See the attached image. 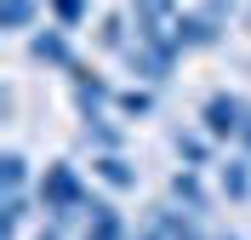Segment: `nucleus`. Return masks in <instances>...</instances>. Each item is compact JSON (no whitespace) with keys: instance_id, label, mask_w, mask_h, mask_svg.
<instances>
[{"instance_id":"obj_1","label":"nucleus","mask_w":251,"mask_h":240,"mask_svg":"<svg viewBox=\"0 0 251 240\" xmlns=\"http://www.w3.org/2000/svg\"><path fill=\"white\" fill-rule=\"evenodd\" d=\"M40 206H46L51 217L92 212V200H86V189H80V172L69 166V160H57V166H46V172H40Z\"/></svg>"},{"instance_id":"obj_2","label":"nucleus","mask_w":251,"mask_h":240,"mask_svg":"<svg viewBox=\"0 0 251 240\" xmlns=\"http://www.w3.org/2000/svg\"><path fill=\"white\" fill-rule=\"evenodd\" d=\"M246 132V103L240 97H211L205 103V137H240Z\"/></svg>"},{"instance_id":"obj_3","label":"nucleus","mask_w":251,"mask_h":240,"mask_svg":"<svg viewBox=\"0 0 251 240\" xmlns=\"http://www.w3.org/2000/svg\"><path fill=\"white\" fill-rule=\"evenodd\" d=\"M92 172L103 177L109 189H131V183H137V172H131V160H126V155H114V149H103V155L92 160Z\"/></svg>"},{"instance_id":"obj_4","label":"nucleus","mask_w":251,"mask_h":240,"mask_svg":"<svg viewBox=\"0 0 251 240\" xmlns=\"http://www.w3.org/2000/svg\"><path fill=\"white\" fill-rule=\"evenodd\" d=\"M86 240H126L120 217H114L109 206H92V223H86Z\"/></svg>"},{"instance_id":"obj_5","label":"nucleus","mask_w":251,"mask_h":240,"mask_svg":"<svg viewBox=\"0 0 251 240\" xmlns=\"http://www.w3.org/2000/svg\"><path fill=\"white\" fill-rule=\"evenodd\" d=\"M223 189L234 194V200L251 194V166H246V160H228V166H223Z\"/></svg>"},{"instance_id":"obj_6","label":"nucleus","mask_w":251,"mask_h":240,"mask_svg":"<svg viewBox=\"0 0 251 240\" xmlns=\"http://www.w3.org/2000/svg\"><path fill=\"white\" fill-rule=\"evenodd\" d=\"M177 160H188V172H200L205 166V143L200 137H177Z\"/></svg>"},{"instance_id":"obj_7","label":"nucleus","mask_w":251,"mask_h":240,"mask_svg":"<svg viewBox=\"0 0 251 240\" xmlns=\"http://www.w3.org/2000/svg\"><path fill=\"white\" fill-rule=\"evenodd\" d=\"M29 12H34V0H6V29H23Z\"/></svg>"},{"instance_id":"obj_8","label":"nucleus","mask_w":251,"mask_h":240,"mask_svg":"<svg viewBox=\"0 0 251 240\" xmlns=\"http://www.w3.org/2000/svg\"><path fill=\"white\" fill-rule=\"evenodd\" d=\"M51 12H57V23H80V12H86V0H46Z\"/></svg>"},{"instance_id":"obj_9","label":"nucleus","mask_w":251,"mask_h":240,"mask_svg":"<svg viewBox=\"0 0 251 240\" xmlns=\"http://www.w3.org/2000/svg\"><path fill=\"white\" fill-rule=\"evenodd\" d=\"M149 109H154V97H149V92H126V97H120V114H149Z\"/></svg>"}]
</instances>
